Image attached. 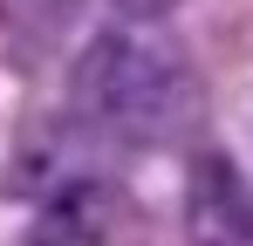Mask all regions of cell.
Returning a JSON list of instances; mask_svg holds the SVG:
<instances>
[{
	"label": "cell",
	"mask_w": 253,
	"mask_h": 246,
	"mask_svg": "<svg viewBox=\"0 0 253 246\" xmlns=\"http://www.w3.org/2000/svg\"><path fill=\"white\" fill-rule=\"evenodd\" d=\"M110 7H117L124 21H165V14L178 7V0H110Z\"/></svg>",
	"instance_id": "obj_3"
},
{
	"label": "cell",
	"mask_w": 253,
	"mask_h": 246,
	"mask_svg": "<svg viewBox=\"0 0 253 246\" xmlns=\"http://www.w3.org/2000/svg\"><path fill=\"white\" fill-rule=\"evenodd\" d=\"M192 240L199 246H247L253 240V199L226 158H199V171H192Z\"/></svg>",
	"instance_id": "obj_2"
},
{
	"label": "cell",
	"mask_w": 253,
	"mask_h": 246,
	"mask_svg": "<svg viewBox=\"0 0 253 246\" xmlns=\"http://www.w3.org/2000/svg\"><path fill=\"white\" fill-rule=\"evenodd\" d=\"M69 110L83 130L110 144H171L199 110V76L178 41L158 35V21L103 28L69 69Z\"/></svg>",
	"instance_id": "obj_1"
}]
</instances>
